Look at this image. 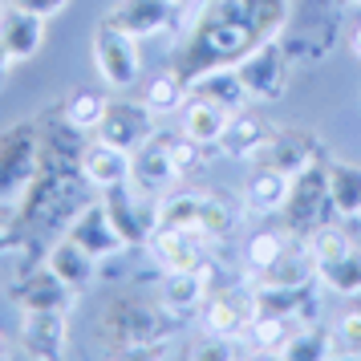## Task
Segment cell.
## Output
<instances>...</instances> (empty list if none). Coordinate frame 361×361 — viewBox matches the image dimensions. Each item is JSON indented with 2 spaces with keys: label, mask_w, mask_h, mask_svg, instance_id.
Returning a JSON list of instances; mask_svg holds the SVG:
<instances>
[{
  "label": "cell",
  "mask_w": 361,
  "mask_h": 361,
  "mask_svg": "<svg viewBox=\"0 0 361 361\" xmlns=\"http://www.w3.org/2000/svg\"><path fill=\"white\" fill-rule=\"evenodd\" d=\"M293 0H203L183 45L179 73L191 82L203 69L240 66L252 49L288 29Z\"/></svg>",
  "instance_id": "obj_1"
},
{
  "label": "cell",
  "mask_w": 361,
  "mask_h": 361,
  "mask_svg": "<svg viewBox=\"0 0 361 361\" xmlns=\"http://www.w3.org/2000/svg\"><path fill=\"white\" fill-rule=\"evenodd\" d=\"M235 207L212 191H171L159 195V228H187L203 231L207 240H224L235 231Z\"/></svg>",
  "instance_id": "obj_2"
},
{
  "label": "cell",
  "mask_w": 361,
  "mask_h": 361,
  "mask_svg": "<svg viewBox=\"0 0 361 361\" xmlns=\"http://www.w3.org/2000/svg\"><path fill=\"white\" fill-rule=\"evenodd\" d=\"M293 53L284 45V37H272V41H264L260 49H252L235 66L240 73V82L247 90V102H264V106H272V102L284 98V90H288V61Z\"/></svg>",
  "instance_id": "obj_3"
},
{
  "label": "cell",
  "mask_w": 361,
  "mask_h": 361,
  "mask_svg": "<svg viewBox=\"0 0 361 361\" xmlns=\"http://www.w3.org/2000/svg\"><path fill=\"white\" fill-rule=\"evenodd\" d=\"M90 49H94V66H98L102 82L110 85V90H130V85L138 82V73H142L138 37L122 33V29H114V25L102 20Z\"/></svg>",
  "instance_id": "obj_4"
},
{
  "label": "cell",
  "mask_w": 361,
  "mask_h": 361,
  "mask_svg": "<svg viewBox=\"0 0 361 361\" xmlns=\"http://www.w3.org/2000/svg\"><path fill=\"white\" fill-rule=\"evenodd\" d=\"M147 247L163 272H203L207 260H212L207 256L212 240L203 231H187V228H154Z\"/></svg>",
  "instance_id": "obj_5"
},
{
  "label": "cell",
  "mask_w": 361,
  "mask_h": 361,
  "mask_svg": "<svg viewBox=\"0 0 361 361\" xmlns=\"http://www.w3.org/2000/svg\"><path fill=\"white\" fill-rule=\"evenodd\" d=\"M325 207H333V203H329V179H325V166L317 163V166H309L305 175L293 179V195L284 203L288 231L309 235L312 228H321V224H325Z\"/></svg>",
  "instance_id": "obj_6"
},
{
  "label": "cell",
  "mask_w": 361,
  "mask_h": 361,
  "mask_svg": "<svg viewBox=\"0 0 361 361\" xmlns=\"http://www.w3.org/2000/svg\"><path fill=\"white\" fill-rule=\"evenodd\" d=\"M179 166L171 159V138L163 134H150L142 147L130 154V183L142 191V195H166L175 183H179Z\"/></svg>",
  "instance_id": "obj_7"
},
{
  "label": "cell",
  "mask_w": 361,
  "mask_h": 361,
  "mask_svg": "<svg viewBox=\"0 0 361 361\" xmlns=\"http://www.w3.org/2000/svg\"><path fill=\"white\" fill-rule=\"evenodd\" d=\"M37 134L33 126L20 122L17 130H8L0 138V199L20 195L37 175Z\"/></svg>",
  "instance_id": "obj_8"
},
{
  "label": "cell",
  "mask_w": 361,
  "mask_h": 361,
  "mask_svg": "<svg viewBox=\"0 0 361 361\" xmlns=\"http://www.w3.org/2000/svg\"><path fill=\"white\" fill-rule=\"evenodd\" d=\"M142 199H150V195H142L134 183L110 187L106 199H102L106 212H110V219H114V228L122 231L126 244H147L150 235H154V228H159V203H154V207H138Z\"/></svg>",
  "instance_id": "obj_9"
},
{
  "label": "cell",
  "mask_w": 361,
  "mask_h": 361,
  "mask_svg": "<svg viewBox=\"0 0 361 361\" xmlns=\"http://www.w3.org/2000/svg\"><path fill=\"white\" fill-rule=\"evenodd\" d=\"M94 134H98L102 142L134 154L154 134V110H150L147 102H110L106 118H102V126Z\"/></svg>",
  "instance_id": "obj_10"
},
{
  "label": "cell",
  "mask_w": 361,
  "mask_h": 361,
  "mask_svg": "<svg viewBox=\"0 0 361 361\" xmlns=\"http://www.w3.org/2000/svg\"><path fill=\"white\" fill-rule=\"evenodd\" d=\"M73 244H82L94 260H110V256H118L122 247H126V240H122V231L114 228V219H110V212H106V203H85L82 212L73 215V224H69L66 231Z\"/></svg>",
  "instance_id": "obj_11"
},
{
  "label": "cell",
  "mask_w": 361,
  "mask_h": 361,
  "mask_svg": "<svg viewBox=\"0 0 361 361\" xmlns=\"http://www.w3.org/2000/svg\"><path fill=\"white\" fill-rule=\"evenodd\" d=\"M69 345V325L61 309H29L20 321V349L37 361L66 357Z\"/></svg>",
  "instance_id": "obj_12"
},
{
  "label": "cell",
  "mask_w": 361,
  "mask_h": 361,
  "mask_svg": "<svg viewBox=\"0 0 361 361\" xmlns=\"http://www.w3.org/2000/svg\"><path fill=\"white\" fill-rule=\"evenodd\" d=\"M45 45V17H37L29 8H4L0 13V49L8 53V61L20 66V61H33Z\"/></svg>",
  "instance_id": "obj_13"
},
{
  "label": "cell",
  "mask_w": 361,
  "mask_h": 361,
  "mask_svg": "<svg viewBox=\"0 0 361 361\" xmlns=\"http://www.w3.org/2000/svg\"><path fill=\"white\" fill-rule=\"evenodd\" d=\"M252 163H268V166H276V171H284V175L296 179L309 166L321 163V150H317V142H312L309 134H300V130H272Z\"/></svg>",
  "instance_id": "obj_14"
},
{
  "label": "cell",
  "mask_w": 361,
  "mask_h": 361,
  "mask_svg": "<svg viewBox=\"0 0 361 361\" xmlns=\"http://www.w3.org/2000/svg\"><path fill=\"white\" fill-rule=\"evenodd\" d=\"M252 317H256V305H252V288L244 296H207V305H203V329L219 337V341H235V337H244L247 325H252Z\"/></svg>",
  "instance_id": "obj_15"
},
{
  "label": "cell",
  "mask_w": 361,
  "mask_h": 361,
  "mask_svg": "<svg viewBox=\"0 0 361 361\" xmlns=\"http://www.w3.org/2000/svg\"><path fill=\"white\" fill-rule=\"evenodd\" d=\"M106 25H114L130 37H154L171 25V4L166 0H118L106 13Z\"/></svg>",
  "instance_id": "obj_16"
},
{
  "label": "cell",
  "mask_w": 361,
  "mask_h": 361,
  "mask_svg": "<svg viewBox=\"0 0 361 361\" xmlns=\"http://www.w3.org/2000/svg\"><path fill=\"white\" fill-rule=\"evenodd\" d=\"M82 175L98 191H110V187L130 183V150H118V147H110V142L98 138L94 147L82 150Z\"/></svg>",
  "instance_id": "obj_17"
},
{
  "label": "cell",
  "mask_w": 361,
  "mask_h": 361,
  "mask_svg": "<svg viewBox=\"0 0 361 361\" xmlns=\"http://www.w3.org/2000/svg\"><path fill=\"white\" fill-rule=\"evenodd\" d=\"M45 268H49L53 276L61 280L66 288H73V293H85L90 284H94V276H98V260L85 252L82 244H73V240H57V244L49 247V260H45Z\"/></svg>",
  "instance_id": "obj_18"
},
{
  "label": "cell",
  "mask_w": 361,
  "mask_h": 361,
  "mask_svg": "<svg viewBox=\"0 0 361 361\" xmlns=\"http://www.w3.org/2000/svg\"><path fill=\"white\" fill-rule=\"evenodd\" d=\"M288 195H293V175H284V171H276V166H268V163H256V171L244 183V203L260 215L284 212Z\"/></svg>",
  "instance_id": "obj_19"
},
{
  "label": "cell",
  "mask_w": 361,
  "mask_h": 361,
  "mask_svg": "<svg viewBox=\"0 0 361 361\" xmlns=\"http://www.w3.org/2000/svg\"><path fill=\"white\" fill-rule=\"evenodd\" d=\"M228 122H231V110H224L219 102H207V98H195V94H191V102L183 106L179 134H187L199 147H219Z\"/></svg>",
  "instance_id": "obj_20"
},
{
  "label": "cell",
  "mask_w": 361,
  "mask_h": 361,
  "mask_svg": "<svg viewBox=\"0 0 361 361\" xmlns=\"http://www.w3.org/2000/svg\"><path fill=\"white\" fill-rule=\"evenodd\" d=\"M187 90L195 94V98H207V102H219L224 110H244L247 102V90L244 82H240V73H235V66H219V69H203L199 78H191L187 82Z\"/></svg>",
  "instance_id": "obj_21"
},
{
  "label": "cell",
  "mask_w": 361,
  "mask_h": 361,
  "mask_svg": "<svg viewBox=\"0 0 361 361\" xmlns=\"http://www.w3.org/2000/svg\"><path fill=\"white\" fill-rule=\"evenodd\" d=\"M317 276V260L305 244H288L264 272H256V284H276V288H305Z\"/></svg>",
  "instance_id": "obj_22"
},
{
  "label": "cell",
  "mask_w": 361,
  "mask_h": 361,
  "mask_svg": "<svg viewBox=\"0 0 361 361\" xmlns=\"http://www.w3.org/2000/svg\"><path fill=\"white\" fill-rule=\"evenodd\" d=\"M268 134H272V126H268L260 114L235 110V114H231V122H228V130H224V138H219V147L228 150L231 159H244V163H252V159L260 154V147L268 142Z\"/></svg>",
  "instance_id": "obj_23"
},
{
  "label": "cell",
  "mask_w": 361,
  "mask_h": 361,
  "mask_svg": "<svg viewBox=\"0 0 361 361\" xmlns=\"http://www.w3.org/2000/svg\"><path fill=\"white\" fill-rule=\"evenodd\" d=\"M325 179L333 212L341 219H361V166L333 159V163H325Z\"/></svg>",
  "instance_id": "obj_24"
},
{
  "label": "cell",
  "mask_w": 361,
  "mask_h": 361,
  "mask_svg": "<svg viewBox=\"0 0 361 361\" xmlns=\"http://www.w3.org/2000/svg\"><path fill=\"white\" fill-rule=\"evenodd\" d=\"M166 312H195L207 305V268L203 272H166L163 293H159Z\"/></svg>",
  "instance_id": "obj_25"
},
{
  "label": "cell",
  "mask_w": 361,
  "mask_h": 361,
  "mask_svg": "<svg viewBox=\"0 0 361 361\" xmlns=\"http://www.w3.org/2000/svg\"><path fill=\"white\" fill-rule=\"evenodd\" d=\"M73 296H78V293H73V288H66V284H61V280L45 268V272H37L29 284H20L17 305L25 312H29V309H61V312H66L69 305H73Z\"/></svg>",
  "instance_id": "obj_26"
},
{
  "label": "cell",
  "mask_w": 361,
  "mask_h": 361,
  "mask_svg": "<svg viewBox=\"0 0 361 361\" xmlns=\"http://www.w3.org/2000/svg\"><path fill=\"white\" fill-rule=\"evenodd\" d=\"M296 325H300V321H293V317L256 312L244 337L252 341V349H260V353H268V357H280V353H284V345H288V337L296 333Z\"/></svg>",
  "instance_id": "obj_27"
},
{
  "label": "cell",
  "mask_w": 361,
  "mask_h": 361,
  "mask_svg": "<svg viewBox=\"0 0 361 361\" xmlns=\"http://www.w3.org/2000/svg\"><path fill=\"white\" fill-rule=\"evenodd\" d=\"M317 280L337 296H361V247H345L337 260L317 268Z\"/></svg>",
  "instance_id": "obj_28"
},
{
  "label": "cell",
  "mask_w": 361,
  "mask_h": 361,
  "mask_svg": "<svg viewBox=\"0 0 361 361\" xmlns=\"http://www.w3.org/2000/svg\"><path fill=\"white\" fill-rule=\"evenodd\" d=\"M106 106H110L106 94L78 90V94L66 102V126L69 130H78V134H94L102 126V118H106Z\"/></svg>",
  "instance_id": "obj_29"
},
{
  "label": "cell",
  "mask_w": 361,
  "mask_h": 361,
  "mask_svg": "<svg viewBox=\"0 0 361 361\" xmlns=\"http://www.w3.org/2000/svg\"><path fill=\"white\" fill-rule=\"evenodd\" d=\"M280 357L288 361H317V357H337V345H333V337H329L325 329L317 325H296V333L288 337V345H284V353Z\"/></svg>",
  "instance_id": "obj_30"
},
{
  "label": "cell",
  "mask_w": 361,
  "mask_h": 361,
  "mask_svg": "<svg viewBox=\"0 0 361 361\" xmlns=\"http://www.w3.org/2000/svg\"><path fill=\"white\" fill-rule=\"evenodd\" d=\"M187 78H183L179 69L175 73H159V78H150V85H147V106L154 110V114H175V110H183L187 106Z\"/></svg>",
  "instance_id": "obj_31"
},
{
  "label": "cell",
  "mask_w": 361,
  "mask_h": 361,
  "mask_svg": "<svg viewBox=\"0 0 361 361\" xmlns=\"http://www.w3.org/2000/svg\"><path fill=\"white\" fill-rule=\"evenodd\" d=\"M349 244H353V240H349L341 228H333V224H321V228H312L309 235H305V247H309V256L317 260V268L329 264V260H337Z\"/></svg>",
  "instance_id": "obj_32"
},
{
  "label": "cell",
  "mask_w": 361,
  "mask_h": 361,
  "mask_svg": "<svg viewBox=\"0 0 361 361\" xmlns=\"http://www.w3.org/2000/svg\"><path fill=\"white\" fill-rule=\"evenodd\" d=\"M284 247H288V235H284V231H256V235L247 240V247H244V264L252 268V272H264Z\"/></svg>",
  "instance_id": "obj_33"
},
{
  "label": "cell",
  "mask_w": 361,
  "mask_h": 361,
  "mask_svg": "<svg viewBox=\"0 0 361 361\" xmlns=\"http://www.w3.org/2000/svg\"><path fill=\"white\" fill-rule=\"evenodd\" d=\"M333 345H337V357H361V309L341 312L333 329Z\"/></svg>",
  "instance_id": "obj_34"
},
{
  "label": "cell",
  "mask_w": 361,
  "mask_h": 361,
  "mask_svg": "<svg viewBox=\"0 0 361 361\" xmlns=\"http://www.w3.org/2000/svg\"><path fill=\"white\" fill-rule=\"evenodd\" d=\"M171 159H175V166H179V175L195 171V166H199V142H191L187 134L171 138Z\"/></svg>",
  "instance_id": "obj_35"
},
{
  "label": "cell",
  "mask_w": 361,
  "mask_h": 361,
  "mask_svg": "<svg viewBox=\"0 0 361 361\" xmlns=\"http://www.w3.org/2000/svg\"><path fill=\"white\" fill-rule=\"evenodd\" d=\"M13 4H20V8H29V13H37V17H57L61 8H66L69 0H13Z\"/></svg>",
  "instance_id": "obj_36"
},
{
  "label": "cell",
  "mask_w": 361,
  "mask_h": 361,
  "mask_svg": "<svg viewBox=\"0 0 361 361\" xmlns=\"http://www.w3.org/2000/svg\"><path fill=\"white\" fill-rule=\"evenodd\" d=\"M349 53L361 61V25H353V33H349Z\"/></svg>",
  "instance_id": "obj_37"
},
{
  "label": "cell",
  "mask_w": 361,
  "mask_h": 361,
  "mask_svg": "<svg viewBox=\"0 0 361 361\" xmlns=\"http://www.w3.org/2000/svg\"><path fill=\"white\" fill-rule=\"evenodd\" d=\"M8 69H13V61H8V53L0 49V85H4V78H8Z\"/></svg>",
  "instance_id": "obj_38"
},
{
  "label": "cell",
  "mask_w": 361,
  "mask_h": 361,
  "mask_svg": "<svg viewBox=\"0 0 361 361\" xmlns=\"http://www.w3.org/2000/svg\"><path fill=\"white\" fill-rule=\"evenodd\" d=\"M0 357H4V341H0Z\"/></svg>",
  "instance_id": "obj_39"
},
{
  "label": "cell",
  "mask_w": 361,
  "mask_h": 361,
  "mask_svg": "<svg viewBox=\"0 0 361 361\" xmlns=\"http://www.w3.org/2000/svg\"><path fill=\"white\" fill-rule=\"evenodd\" d=\"M349 4H357V8H361V0H349Z\"/></svg>",
  "instance_id": "obj_40"
},
{
  "label": "cell",
  "mask_w": 361,
  "mask_h": 361,
  "mask_svg": "<svg viewBox=\"0 0 361 361\" xmlns=\"http://www.w3.org/2000/svg\"><path fill=\"white\" fill-rule=\"evenodd\" d=\"M166 4H179V0H166Z\"/></svg>",
  "instance_id": "obj_41"
},
{
  "label": "cell",
  "mask_w": 361,
  "mask_h": 361,
  "mask_svg": "<svg viewBox=\"0 0 361 361\" xmlns=\"http://www.w3.org/2000/svg\"><path fill=\"white\" fill-rule=\"evenodd\" d=\"M0 13H4V4H0Z\"/></svg>",
  "instance_id": "obj_42"
}]
</instances>
